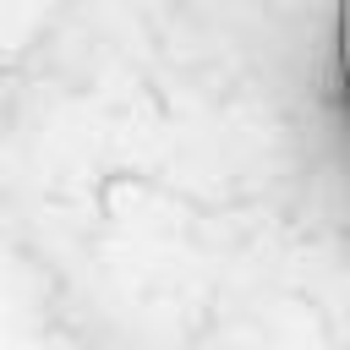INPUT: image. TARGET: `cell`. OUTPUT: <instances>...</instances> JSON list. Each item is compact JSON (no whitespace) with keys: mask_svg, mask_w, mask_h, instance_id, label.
<instances>
[{"mask_svg":"<svg viewBox=\"0 0 350 350\" xmlns=\"http://www.w3.org/2000/svg\"><path fill=\"white\" fill-rule=\"evenodd\" d=\"M334 77H339V109L350 126V0L334 5Z\"/></svg>","mask_w":350,"mask_h":350,"instance_id":"1","label":"cell"}]
</instances>
